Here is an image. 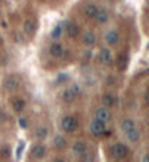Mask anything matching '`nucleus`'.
<instances>
[{
  "label": "nucleus",
  "mask_w": 149,
  "mask_h": 162,
  "mask_svg": "<svg viewBox=\"0 0 149 162\" xmlns=\"http://www.w3.org/2000/svg\"><path fill=\"white\" fill-rule=\"evenodd\" d=\"M60 127L64 133H75L77 130V118L75 115H64L60 121Z\"/></svg>",
  "instance_id": "1"
},
{
  "label": "nucleus",
  "mask_w": 149,
  "mask_h": 162,
  "mask_svg": "<svg viewBox=\"0 0 149 162\" xmlns=\"http://www.w3.org/2000/svg\"><path fill=\"white\" fill-rule=\"evenodd\" d=\"M89 132H91V134L95 137L102 136L104 133H107V123H104L101 120L94 118L89 123Z\"/></svg>",
  "instance_id": "2"
},
{
  "label": "nucleus",
  "mask_w": 149,
  "mask_h": 162,
  "mask_svg": "<svg viewBox=\"0 0 149 162\" xmlns=\"http://www.w3.org/2000/svg\"><path fill=\"white\" fill-rule=\"evenodd\" d=\"M120 39H121V37H120V32L117 29L107 31L105 35H104V43H105L108 47H115V45H119Z\"/></svg>",
  "instance_id": "3"
},
{
  "label": "nucleus",
  "mask_w": 149,
  "mask_h": 162,
  "mask_svg": "<svg viewBox=\"0 0 149 162\" xmlns=\"http://www.w3.org/2000/svg\"><path fill=\"white\" fill-rule=\"evenodd\" d=\"M111 155H113L114 158H117V159L126 158V156L129 155L127 145H124V143H121V142H117V143H114V145H113V148H111Z\"/></svg>",
  "instance_id": "4"
},
{
  "label": "nucleus",
  "mask_w": 149,
  "mask_h": 162,
  "mask_svg": "<svg viewBox=\"0 0 149 162\" xmlns=\"http://www.w3.org/2000/svg\"><path fill=\"white\" fill-rule=\"evenodd\" d=\"M63 32H66L69 38H77L79 37V32H81V28L76 22L73 21H66L63 26Z\"/></svg>",
  "instance_id": "5"
},
{
  "label": "nucleus",
  "mask_w": 149,
  "mask_h": 162,
  "mask_svg": "<svg viewBox=\"0 0 149 162\" xmlns=\"http://www.w3.org/2000/svg\"><path fill=\"white\" fill-rule=\"evenodd\" d=\"M48 53H50V55L54 57V59H61V57H64V54H66V50H64V47L59 41H53V43L50 44V47H48Z\"/></svg>",
  "instance_id": "6"
},
{
  "label": "nucleus",
  "mask_w": 149,
  "mask_h": 162,
  "mask_svg": "<svg viewBox=\"0 0 149 162\" xmlns=\"http://www.w3.org/2000/svg\"><path fill=\"white\" fill-rule=\"evenodd\" d=\"M94 118L97 120H101V121H104V123H110L111 120V111L110 108L104 107V105H101V107H98L97 110L94 111Z\"/></svg>",
  "instance_id": "7"
},
{
  "label": "nucleus",
  "mask_w": 149,
  "mask_h": 162,
  "mask_svg": "<svg viewBox=\"0 0 149 162\" xmlns=\"http://www.w3.org/2000/svg\"><path fill=\"white\" fill-rule=\"evenodd\" d=\"M21 85V81H19V77L16 75H10L9 77H6V81H4V88L8 91H16Z\"/></svg>",
  "instance_id": "8"
},
{
  "label": "nucleus",
  "mask_w": 149,
  "mask_h": 162,
  "mask_svg": "<svg viewBox=\"0 0 149 162\" xmlns=\"http://www.w3.org/2000/svg\"><path fill=\"white\" fill-rule=\"evenodd\" d=\"M45 152H47V149L41 143H37V145H34L31 148V156L34 159H43L45 156Z\"/></svg>",
  "instance_id": "9"
},
{
  "label": "nucleus",
  "mask_w": 149,
  "mask_h": 162,
  "mask_svg": "<svg viewBox=\"0 0 149 162\" xmlns=\"http://www.w3.org/2000/svg\"><path fill=\"white\" fill-rule=\"evenodd\" d=\"M99 60H101L102 64L105 66H110L113 63V54H111V50L108 47H102L99 50Z\"/></svg>",
  "instance_id": "10"
},
{
  "label": "nucleus",
  "mask_w": 149,
  "mask_h": 162,
  "mask_svg": "<svg viewBox=\"0 0 149 162\" xmlns=\"http://www.w3.org/2000/svg\"><path fill=\"white\" fill-rule=\"evenodd\" d=\"M95 43H97V35L92 32V31H86L85 34L82 35V44L85 47H94Z\"/></svg>",
  "instance_id": "11"
},
{
  "label": "nucleus",
  "mask_w": 149,
  "mask_h": 162,
  "mask_svg": "<svg viewBox=\"0 0 149 162\" xmlns=\"http://www.w3.org/2000/svg\"><path fill=\"white\" fill-rule=\"evenodd\" d=\"M98 6L95 3H92V2H89V3L85 4V8H83V15H85L88 19H94L95 15H97V12H98Z\"/></svg>",
  "instance_id": "12"
},
{
  "label": "nucleus",
  "mask_w": 149,
  "mask_h": 162,
  "mask_svg": "<svg viewBox=\"0 0 149 162\" xmlns=\"http://www.w3.org/2000/svg\"><path fill=\"white\" fill-rule=\"evenodd\" d=\"M25 107H26V101L24 98L16 97V98L12 99V110L15 112H22V111L25 110Z\"/></svg>",
  "instance_id": "13"
},
{
  "label": "nucleus",
  "mask_w": 149,
  "mask_h": 162,
  "mask_svg": "<svg viewBox=\"0 0 149 162\" xmlns=\"http://www.w3.org/2000/svg\"><path fill=\"white\" fill-rule=\"evenodd\" d=\"M35 28H37V24H35L34 19H25L24 24H22V31H24L26 35H32V34H34Z\"/></svg>",
  "instance_id": "14"
},
{
  "label": "nucleus",
  "mask_w": 149,
  "mask_h": 162,
  "mask_svg": "<svg viewBox=\"0 0 149 162\" xmlns=\"http://www.w3.org/2000/svg\"><path fill=\"white\" fill-rule=\"evenodd\" d=\"M94 19L98 22L99 25H104V24H107V22H108V19H110V15H108V12H107L105 9H98V12H97V15H95Z\"/></svg>",
  "instance_id": "15"
},
{
  "label": "nucleus",
  "mask_w": 149,
  "mask_h": 162,
  "mask_svg": "<svg viewBox=\"0 0 149 162\" xmlns=\"http://www.w3.org/2000/svg\"><path fill=\"white\" fill-rule=\"evenodd\" d=\"M66 145H67V140H66V137L63 134H56L53 137V146L56 149H64Z\"/></svg>",
  "instance_id": "16"
},
{
  "label": "nucleus",
  "mask_w": 149,
  "mask_h": 162,
  "mask_svg": "<svg viewBox=\"0 0 149 162\" xmlns=\"http://www.w3.org/2000/svg\"><path fill=\"white\" fill-rule=\"evenodd\" d=\"M135 127H136V121L133 118H124L123 121H121V124H120V128H121V132H123L124 134Z\"/></svg>",
  "instance_id": "17"
},
{
  "label": "nucleus",
  "mask_w": 149,
  "mask_h": 162,
  "mask_svg": "<svg viewBox=\"0 0 149 162\" xmlns=\"http://www.w3.org/2000/svg\"><path fill=\"white\" fill-rule=\"evenodd\" d=\"M86 150V145H85V142H82V140H76L75 143L72 145V152L76 156H81L83 152Z\"/></svg>",
  "instance_id": "18"
},
{
  "label": "nucleus",
  "mask_w": 149,
  "mask_h": 162,
  "mask_svg": "<svg viewBox=\"0 0 149 162\" xmlns=\"http://www.w3.org/2000/svg\"><path fill=\"white\" fill-rule=\"evenodd\" d=\"M126 137H127L129 142H132V143H136V142H139V139H141V130L137 127L132 128L130 132L126 133Z\"/></svg>",
  "instance_id": "19"
},
{
  "label": "nucleus",
  "mask_w": 149,
  "mask_h": 162,
  "mask_svg": "<svg viewBox=\"0 0 149 162\" xmlns=\"http://www.w3.org/2000/svg\"><path fill=\"white\" fill-rule=\"evenodd\" d=\"M61 35H63V26L60 25V24H57V25L53 26V29L50 31V37H51V39L57 41V39L61 38Z\"/></svg>",
  "instance_id": "20"
},
{
  "label": "nucleus",
  "mask_w": 149,
  "mask_h": 162,
  "mask_svg": "<svg viewBox=\"0 0 149 162\" xmlns=\"http://www.w3.org/2000/svg\"><path fill=\"white\" fill-rule=\"evenodd\" d=\"M48 136V127L45 126H38V127L35 128V137L38 139V140H45Z\"/></svg>",
  "instance_id": "21"
},
{
  "label": "nucleus",
  "mask_w": 149,
  "mask_h": 162,
  "mask_svg": "<svg viewBox=\"0 0 149 162\" xmlns=\"http://www.w3.org/2000/svg\"><path fill=\"white\" fill-rule=\"evenodd\" d=\"M102 105L107 108H111V107H114L115 105V97L114 95H110V94H105V95H102Z\"/></svg>",
  "instance_id": "22"
},
{
  "label": "nucleus",
  "mask_w": 149,
  "mask_h": 162,
  "mask_svg": "<svg viewBox=\"0 0 149 162\" xmlns=\"http://www.w3.org/2000/svg\"><path fill=\"white\" fill-rule=\"evenodd\" d=\"M61 99H63L64 102H67V104H72L73 101H75V95L70 92V89L69 88H64L63 91H61Z\"/></svg>",
  "instance_id": "23"
},
{
  "label": "nucleus",
  "mask_w": 149,
  "mask_h": 162,
  "mask_svg": "<svg viewBox=\"0 0 149 162\" xmlns=\"http://www.w3.org/2000/svg\"><path fill=\"white\" fill-rule=\"evenodd\" d=\"M69 89H70V92L75 95V98H79L82 95V88L79 83H72V85L69 86Z\"/></svg>",
  "instance_id": "24"
},
{
  "label": "nucleus",
  "mask_w": 149,
  "mask_h": 162,
  "mask_svg": "<svg viewBox=\"0 0 149 162\" xmlns=\"http://www.w3.org/2000/svg\"><path fill=\"white\" fill-rule=\"evenodd\" d=\"M79 158H81L82 162H94L95 156H94V154H92V152H88V150H85V152H83V154H82Z\"/></svg>",
  "instance_id": "25"
},
{
  "label": "nucleus",
  "mask_w": 149,
  "mask_h": 162,
  "mask_svg": "<svg viewBox=\"0 0 149 162\" xmlns=\"http://www.w3.org/2000/svg\"><path fill=\"white\" fill-rule=\"evenodd\" d=\"M117 63H119V69H120V70H124L126 66H127V55L121 54L119 57V60H117Z\"/></svg>",
  "instance_id": "26"
},
{
  "label": "nucleus",
  "mask_w": 149,
  "mask_h": 162,
  "mask_svg": "<svg viewBox=\"0 0 149 162\" xmlns=\"http://www.w3.org/2000/svg\"><path fill=\"white\" fill-rule=\"evenodd\" d=\"M69 81L67 73H59L57 77H56V85H61V83H66Z\"/></svg>",
  "instance_id": "27"
},
{
  "label": "nucleus",
  "mask_w": 149,
  "mask_h": 162,
  "mask_svg": "<svg viewBox=\"0 0 149 162\" xmlns=\"http://www.w3.org/2000/svg\"><path fill=\"white\" fill-rule=\"evenodd\" d=\"M18 126L21 128H26L28 127V118H25V117H19L18 118Z\"/></svg>",
  "instance_id": "28"
},
{
  "label": "nucleus",
  "mask_w": 149,
  "mask_h": 162,
  "mask_svg": "<svg viewBox=\"0 0 149 162\" xmlns=\"http://www.w3.org/2000/svg\"><path fill=\"white\" fill-rule=\"evenodd\" d=\"M22 149H24V143H21V145L18 146V158L21 156V152H22Z\"/></svg>",
  "instance_id": "29"
},
{
  "label": "nucleus",
  "mask_w": 149,
  "mask_h": 162,
  "mask_svg": "<svg viewBox=\"0 0 149 162\" xmlns=\"http://www.w3.org/2000/svg\"><path fill=\"white\" fill-rule=\"evenodd\" d=\"M8 152H9V150H8V148H4V149L3 150H2V156H3V158H6V156H8Z\"/></svg>",
  "instance_id": "30"
},
{
  "label": "nucleus",
  "mask_w": 149,
  "mask_h": 162,
  "mask_svg": "<svg viewBox=\"0 0 149 162\" xmlns=\"http://www.w3.org/2000/svg\"><path fill=\"white\" fill-rule=\"evenodd\" d=\"M142 162H149V155L145 154L143 156H142Z\"/></svg>",
  "instance_id": "31"
},
{
  "label": "nucleus",
  "mask_w": 149,
  "mask_h": 162,
  "mask_svg": "<svg viewBox=\"0 0 149 162\" xmlns=\"http://www.w3.org/2000/svg\"><path fill=\"white\" fill-rule=\"evenodd\" d=\"M54 162H64V161H63V159H56Z\"/></svg>",
  "instance_id": "32"
},
{
  "label": "nucleus",
  "mask_w": 149,
  "mask_h": 162,
  "mask_svg": "<svg viewBox=\"0 0 149 162\" xmlns=\"http://www.w3.org/2000/svg\"><path fill=\"white\" fill-rule=\"evenodd\" d=\"M0 2H4V0H0Z\"/></svg>",
  "instance_id": "33"
}]
</instances>
